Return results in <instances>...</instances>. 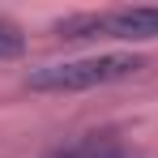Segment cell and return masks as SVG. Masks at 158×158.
Returning a JSON list of instances; mask_svg holds the SVG:
<instances>
[{"label": "cell", "instance_id": "cell-2", "mask_svg": "<svg viewBox=\"0 0 158 158\" xmlns=\"http://www.w3.org/2000/svg\"><path fill=\"white\" fill-rule=\"evenodd\" d=\"M60 39L81 43V39H120V43H150L158 39V9L137 4V9H111V13H77L56 26Z\"/></svg>", "mask_w": 158, "mask_h": 158}, {"label": "cell", "instance_id": "cell-1", "mask_svg": "<svg viewBox=\"0 0 158 158\" xmlns=\"http://www.w3.org/2000/svg\"><path fill=\"white\" fill-rule=\"evenodd\" d=\"M145 69V60L132 52H107V56H81V60H64V64H43L30 69L26 85L39 94H77V90H98V85H115L128 81Z\"/></svg>", "mask_w": 158, "mask_h": 158}, {"label": "cell", "instance_id": "cell-4", "mask_svg": "<svg viewBox=\"0 0 158 158\" xmlns=\"http://www.w3.org/2000/svg\"><path fill=\"white\" fill-rule=\"evenodd\" d=\"M26 52V34L17 22H9V17H0V60H17V56Z\"/></svg>", "mask_w": 158, "mask_h": 158}, {"label": "cell", "instance_id": "cell-3", "mask_svg": "<svg viewBox=\"0 0 158 158\" xmlns=\"http://www.w3.org/2000/svg\"><path fill=\"white\" fill-rule=\"evenodd\" d=\"M43 158H132V150L111 132H90V137H77V141L52 145Z\"/></svg>", "mask_w": 158, "mask_h": 158}]
</instances>
